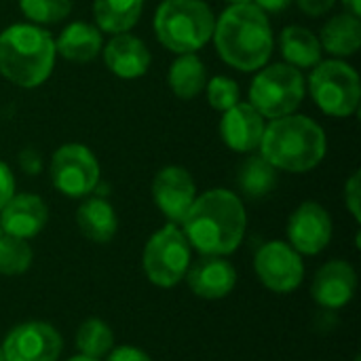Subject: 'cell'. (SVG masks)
Returning <instances> with one entry per match:
<instances>
[{
    "instance_id": "obj_1",
    "label": "cell",
    "mask_w": 361,
    "mask_h": 361,
    "mask_svg": "<svg viewBox=\"0 0 361 361\" xmlns=\"http://www.w3.org/2000/svg\"><path fill=\"white\" fill-rule=\"evenodd\" d=\"M190 247L201 256H231L243 243L247 214L239 195L226 188H212L197 195L180 222Z\"/></svg>"
},
{
    "instance_id": "obj_2",
    "label": "cell",
    "mask_w": 361,
    "mask_h": 361,
    "mask_svg": "<svg viewBox=\"0 0 361 361\" xmlns=\"http://www.w3.org/2000/svg\"><path fill=\"white\" fill-rule=\"evenodd\" d=\"M212 40L220 59L239 72H258L264 68L275 47L271 21L254 2L228 4L216 17Z\"/></svg>"
},
{
    "instance_id": "obj_3",
    "label": "cell",
    "mask_w": 361,
    "mask_h": 361,
    "mask_svg": "<svg viewBox=\"0 0 361 361\" xmlns=\"http://www.w3.org/2000/svg\"><path fill=\"white\" fill-rule=\"evenodd\" d=\"M328 152V137L319 123L305 114H288L273 118L264 127L260 154L286 173L313 171Z\"/></svg>"
},
{
    "instance_id": "obj_4",
    "label": "cell",
    "mask_w": 361,
    "mask_h": 361,
    "mask_svg": "<svg viewBox=\"0 0 361 361\" xmlns=\"http://www.w3.org/2000/svg\"><path fill=\"white\" fill-rule=\"evenodd\" d=\"M55 38L34 23H13L0 32V74L15 87L36 89L55 66Z\"/></svg>"
},
{
    "instance_id": "obj_5",
    "label": "cell",
    "mask_w": 361,
    "mask_h": 361,
    "mask_svg": "<svg viewBox=\"0 0 361 361\" xmlns=\"http://www.w3.org/2000/svg\"><path fill=\"white\" fill-rule=\"evenodd\" d=\"M216 15L203 0H163L154 13L157 40L171 53H197L214 36Z\"/></svg>"
},
{
    "instance_id": "obj_6",
    "label": "cell",
    "mask_w": 361,
    "mask_h": 361,
    "mask_svg": "<svg viewBox=\"0 0 361 361\" xmlns=\"http://www.w3.org/2000/svg\"><path fill=\"white\" fill-rule=\"evenodd\" d=\"M309 91L317 108L332 118H349L361 102L360 74L345 59H322L311 68Z\"/></svg>"
},
{
    "instance_id": "obj_7",
    "label": "cell",
    "mask_w": 361,
    "mask_h": 361,
    "mask_svg": "<svg viewBox=\"0 0 361 361\" xmlns=\"http://www.w3.org/2000/svg\"><path fill=\"white\" fill-rule=\"evenodd\" d=\"M307 93L302 72L290 63H271L258 70L250 85V104L264 118H281L294 114Z\"/></svg>"
},
{
    "instance_id": "obj_8",
    "label": "cell",
    "mask_w": 361,
    "mask_h": 361,
    "mask_svg": "<svg viewBox=\"0 0 361 361\" xmlns=\"http://www.w3.org/2000/svg\"><path fill=\"white\" fill-rule=\"evenodd\" d=\"M192 262V247L184 237L180 224H165L144 245L142 269L146 279L163 290L176 288L184 281Z\"/></svg>"
},
{
    "instance_id": "obj_9",
    "label": "cell",
    "mask_w": 361,
    "mask_h": 361,
    "mask_svg": "<svg viewBox=\"0 0 361 361\" xmlns=\"http://www.w3.org/2000/svg\"><path fill=\"white\" fill-rule=\"evenodd\" d=\"M49 176L57 192L68 199H85L93 195L102 180L99 161L93 150L78 142H68L51 154Z\"/></svg>"
},
{
    "instance_id": "obj_10",
    "label": "cell",
    "mask_w": 361,
    "mask_h": 361,
    "mask_svg": "<svg viewBox=\"0 0 361 361\" xmlns=\"http://www.w3.org/2000/svg\"><path fill=\"white\" fill-rule=\"evenodd\" d=\"M254 273L267 290L292 294L305 279V262L288 241H267L254 256Z\"/></svg>"
},
{
    "instance_id": "obj_11",
    "label": "cell",
    "mask_w": 361,
    "mask_h": 361,
    "mask_svg": "<svg viewBox=\"0 0 361 361\" xmlns=\"http://www.w3.org/2000/svg\"><path fill=\"white\" fill-rule=\"evenodd\" d=\"M0 349L4 361H57L63 338L47 322H25L4 336Z\"/></svg>"
},
{
    "instance_id": "obj_12",
    "label": "cell",
    "mask_w": 361,
    "mask_h": 361,
    "mask_svg": "<svg viewBox=\"0 0 361 361\" xmlns=\"http://www.w3.org/2000/svg\"><path fill=\"white\" fill-rule=\"evenodd\" d=\"M334 235L332 216L317 201L300 203L288 220V243L300 256L322 254Z\"/></svg>"
},
{
    "instance_id": "obj_13",
    "label": "cell",
    "mask_w": 361,
    "mask_h": 361,
    "mask_svg": "<svg viewBox=\"0 0 361 361\" xmlns=\"http://www.w3.org/2000/svg\"><path fill=\"white\" fill-rule=\"evenodd\" d=\"M150 190L154 205L171 224H180L197 199L195 178L182 165H167L159 169Z\"/></svg>"
},
{
    "instance_id": "obj_14",
    "label": "cell",
    "mask_w": 361,
    "mask_h": 361,
    "mask_svg": "<svg viewBox=\"0 0 361 361\" xmlns=\"http://www.w3.org/2000/svg\"><path fill=\"white\" fill-rule=\"evenodd\" d=\"M357 292V273L347 260L326 262L313 277L311 296L324 311L345 309Z\"/></svg>"
},
{
    "instance_id": "obj_15",
    "label": "cell",
    "mask_w": 361,
    "mask_h": 361,
    "mask_svg": "<svg viewBox=\"0 0 361 361\" xmlns=\"http://www.w3.org/2000/svg\"><path fill=\"white\" fill-rule=\"evenodd\" d=\"M184 281L197 298L222 300L235 290L237 271L222 256H201L197 262H190Z\"/></svg>"
},
{
    "instance_id": "obj_16",
    "label": "cell",
    "mask_w": 361,
    "mask_h": 361,
    "mask_svg": "<svg viewBox=\"0 0 361 361\" xmlns=\"http://www.w3.org/2000/svg\"><path fill=\"white\" fill-rule=\"evenodd\" d=\"M264 127H267L264 116L250 102H239L226 112H222L218 131L222 142L231 150L243 154L260 148Z\"/></svg>"
},
{
    "instance_id": "obj_17",
    "label": "cell",
    "mask_w": 361,
    "mask_h": 361,
    "mask_svg": "<svg viewBox=\"0 0 361 361\" xmlns=\"http://www.w3.org/2000/svg\"><path fill=\"white\" fill-rule=\"evenodd\" d=\"M49 222L47 203L32 192L13 195L8 203L0 209V228L2 235H11L17 239H34L38 237Z\"/></svg>"
},
{
    "instance_id": "obj_18",
    "label": "cell",
    "mask_w": 361,
    "mask_h": 361,
    "mask_svg": "<svg viewBox=\"0 0 361 361\" xmlns=\"http://www.w3.org/2000/svg\"><path fill=\"white\" fill-rule=\"evenodd\" d=\"M102 55H104L106 68L123 80L142 78L148 72L150 61H152V55L146 42L129 32L114 34L102 47Z\"/></svg>"
},
{
    "instance_id": "obj_19",
    "label": "cell",
    "mask_w": 361,
    "mask_h": 361,
    "mask_svg": "<svg viewBox=\"0 0 361 361\" xmlns=\"http://www.w3.org/2000/svg\"><path fill=\"white\" fill-rule=\"evenodd\" d=\"M76 226L93 243H110L118 231V216L106 197L89 195L76 209Z\"/></svg>"
},
{
    "instance_id": "obj_20",
    "label": "cell",
    "mask_w": 361,
    "mask_h": 361,
    "mask_svg": "<svg viewBox=\"0 0 361 361\" xmlns=\"http://www.w3.org/2000/svg\"><path fill=\"white\" fill-rule=\"evenodd\" d=\"M104 32L89 21L68 23L55 40V51L72 63H87L102 53Z\"/></svg>"
},
{
    "instance_id": "obj_21",
    "label": "cell",
    "mask_w": 361,
    "mask_h": 361,
    "mask_svg": "<svg viewBox=\"0 0 361 361\" xmlns=\"http://www.w3.org/2000/svg\"><path fill=\"white\" fill-rule=\"evenodd\" d=\"M322 51H328L334 59H347L361 47V19L351 13H338L330 17L319 32Z\"/></svg>"
},
{
    "instance_id": "obj_22",
    "label": "cell",
    "mask_w": 361,
    "mask_h": 361,
    "mask_svg": "<svg viewBox=\"0 0 361 361\" xmlns=\"http://www.w3.org/2000/svg\"><path fill=\"white\" fill-rule=\"evenodd\" d=\"M279 49H281L286 63H290L298 70L317 66L324 55L319 38L305 25L283 27L281 36H279Z\"/></svg>"
},
{
    "instance_id": "obj_23",
    "label": "cell",
    "mask_w": 361,
    "mask_h": 361,
    "mask_svg": "<svg viewBox=\"0 0 361 361\" xmlns=\"http://www.w3.org/2000/svg\"><path fill=\"white\" fill-rule=\"evenodd\" d=\"M205 82H207L205 63L197 53H182L171 61L167 72V85L176 97L192 99L205 89Z\"/></svg>"
},
{
    "instance_id": "obj_24",
    "label": "cell",
    "mask_w": 361,
    "mask_h": 361,
    "mask_svg": "<svg viewBox=\"0 0 361 361\" xmlns=\"http://www.w3.org/2000/svg\"><path fill=\"white\" fill-rule=\"evenodd\" d=\"M144 0H93L95 25L108 34L129 32L142 17Z\"/></svg>"
},
{
    "instance_id": "obj_25",
    "label": "cell",
    "mask_w": 361,
    "mask_h": 361,
    "mask_svg": "<svg viewBox=\"0 0 361 361\" xmlns=\"http://www.w3.org/2000/svg\"><path fill=\"white\" fill-rule=\"evenodd\" d=\"M277 182V169L262 154L247 157L237 169V186L247 199H264L275 190Z\"/></svg>"
},
{
    "instance_id": "obj_26",
    "label": "cell",
    "mask_w": 361,
    "mask_h": 361,
    "mask_svg": "<svg viewBox=\"0 0 361 361\" xmlns=\"http://www.w3.org/2000/svg\"><path fill=\"white\" fill-rule=\"evenodd\" d=\"M74 341H76V349L82 355L102 360L114 347V332L106 322H102L97 317H89L78 326Z\"/></svg>"
},
{
    "instance_id": "obj_27",
    "label": "cell",
    "mask_w": 361,
    "mask_h": 361,
    "mask_svg": "<svg viewBox=\"0 0 361 361\" xmlns=\"http://www.w3.org/2000/svg\"><path fill=\"white\" fill-rule=\"evenodd\" d=\"M34 262V252L25 239H17L11 235L0 237V275L19 277L30 271Z\"/></svg>"
},
{
    "instance_id": "obj_28",
    "label": "cell",
    "mask_w": 361,
    "mask_h": 361,
    "mask_svg": "<svg viewBox=\"0 0 361 361\" xmlns=\"http://www.w3.org/2000/svg\"><path fill=\"white\" fill-rule=\"evenodd\" d=\"M21 13L34 25H53L70 17L72 0H19Z\"/></svg>"
},
{
    "instance_id": "obj_29",
    "label": "cell",
    "mask_w": 361,
    "mask_h": 361,
    "mask_svg": "<svg viewBox=\"0 0 361 361\" xmlns=\"http://www.w3.org/2000/svg\"><path fill=\"white\" fill-rule=\"evenodd\" d=\"M205 91H207V102L214 110L218 112H226L228 108H233L235 104L241 102V89L239 82L228 78V76H212L205 82Z\"/></svg>"
},
{
    "instance_id": "obj_30",
    "label": "cell",
    "mask_w": 361,
    "mask_h": 361,
    "mask_svg": "<svg viewBox=\"0 0 361 361\" xmlns=\"http://www.w3.org/2000/svg\"><path fill=\"white\" fill-rule=\"evenodd\" d=\"M345 205L349 209V214L353 216V220L360 224L361 222V173L353 171L351 178L345 184Z\"/></svg>"
},
{
    "instance_id": "obj_31",
    "label": "cell",
    "mask_w": 361,
    "mask_h": 361,
    "mask_svg": "<svg viewBox=\"0 0 361 361\" xmlns=\"http://www.w3.org/2000/svg\"><path fill=\"white\" fill-rule=\"evenodd\" d=\"M17 163L25 176H38L42 171V154L36 148H23L17 157Z\"/></svg>"
},
{
    "instance_id": "obj_32",
    "label": "cell",
    "mask_w": 361,
    "mask_h": 361,
    "mask_svg": "<svg viewBox=\"0 0 361 361\" xmlns=\"http://www.w3.org/2000/svg\"><path fill=\"white\" fill-rule=\"evenodd\" d=\"M106 361H152L150 355L133 345H121L112 347V351L106 355Z\"/></svg>"
},
{
    "instance_id": "obj_33",
    "label": "cell",
    "mask_w": 361,
    "mask_h": 361,
    "mask_svg": "<svg viewBox=\"0 0 361 361\" xmlns=\"http://www.w3.org/2000/svg\"><path fill=\"white\" fill-rule=\"evenodd\" d=\"M15 195V176L11 167L0 161V209L8 203V199Z\"/></svg>"
},
{
    "instance_id": "obj_34",
    "label": "cell",
    "mask_w": 361,
    "mask_h": 361,
    "mask_svg": "<svg viewBox=\"0 0 361 361\" xmlns=\"http://www.w3.org/2000/svg\"><path fill=\"white\" fill-rule=\"evenodd\" d=\"M296 2H298V8L309 17H324L336 4V0H296Z\"/></svg>"
},
{
    "instance_id": "obj_35",
    "label": "cell",
    "mask_w": 361,
    "mask_h": 361,
    "mask_svg": "<svg viewBox=\"0 0 361 361\" xmlns=\"http://www.w3.org/2000/svg\"><path fill=\"white\" fill-rule=\"evenodd\" d=\"M294 0H254V4L264 13H281L286 11Z\"/></svg>"
},
{
    "instance_id": "obj_36",
    "label": "cell",
    "mask_w": 361,
    "mask_h": 361,
    "mask_svg": "<svg viewBox=\"0 0 361 361\" xmlns=\"http://www.w3.org/2000/svg\"><path fill=\"white\" fill-rule=\"evenodd\" d=\"M341 2L345 4V11H347V13H351V15L360 17V15H361V0H341Z\"/></svg>"
},
{
    "instance_id": "obj_37",
    "label": "cell",
    "mask_w": 361,
    "mask_h": 361,
    "mask_svg": "<svg viewBox=\"0 0 361 361\" xmlns=\"http://www.w3.org/2000/svg\"><path fill=\"white\" fill-rule=\"evenodd\" d=\"M68 361H102V360H95V357H87V355H82V353H78V355H74V357H70Z\"/></svg>"
},
{
    "instance_id": "obj_38",
    "label": "cell",
    "mask_w": 361,
    "mask_h": 361,
    "mask_svg": "<svg viewBox=\"0 0 361 361\" xmlns=\"http://www.w3.org/2000/svg\"><path fill=\"white\" fill-rule=\"evenodd\" d=\"M228 4H247V2H254V0H226Z\"/></svg>"
},
{
    "instance_id": "obj_39",
    "label": "cell",
    "mask_w": 361,
    "mask_h": 361,
    "mask_svg": "<svg viewBox=\"0 0 361 361\" xmlns=\"http://www.w3.org/2000/svg\"><path fill=\"white\" fill-rule=\"evenodd\" d=\"M0 361H4V355H2V349H0Z\"/></svg>"
},
{
    "instance_id": "obj_40",
    "label": "cell",
    "mask_w": 361,
    "mask_h": 361,
    "mask_svg": "<svg viewBox=\"0 0 361 361\" xmlns=\"http://www.w3.org/2000/svg\"><path fill=\"white\" fill-rule=\"evenodd\" d=\"M0 237H2V228H0Z\"/></svg>"
},
{
    "instance_id": "obj_41",
    "label": "cell",
    "mask_w": 361,
    "mask_h": 361,
    "mask_svg": "<svg viewBox=\"0 0 361 361\" xmlns=\"http://www.w3.org/2000/svg\"><path fill=\"white\" fill-rule=\"evenodd\" d=\"M355 361H360V357H355Z\"/></svg>"
}]
</instances>
